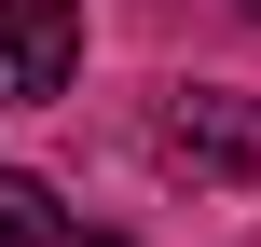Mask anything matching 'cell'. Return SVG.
<instances>
[{
	"label": "cell",
	"mask_w": 261,
	"mask_h": 247,
	"mask_svg": "<svg viewBox=\"0 0 261 247\" xmlns=\"http://www.w3.org/2000/svg\"><path fill=\"white\" fill-rule=\"evenodd\" d=\"M0 247H69V220H55V193H41L28 165H0Z\"/></svg>",
	"instance_id": "3957f363"
},
{
	"label": "cell",
	"mask_w": 261,
	"mask_h": 247,
	"mask_svg": "<svg viewBox=\"0 0 261 247\" xmlns=\"http://www.w3.org/2000/svg\"><path fill=\"white\" fill-rule=\"evenodd\" d=\"M83 69V0H0V110H55Z\"/></svg>",
	"instance_id": "7a4b0ae2"
},
{
	"label": "cell",
	"mask_w": 261,
	"mask_h": 247,
	"mask_svg": "<svg viewBox=\"0 0 261 247\" xmlns=\"http://www.w3.org/2000/svg\"><path fill=\"white\" fill-rule=\"evenodd\" d=\"M151 165L193 179V193H248V179H261V96H234V83H179V96L151 110Z\"/></svg>",
	"instance_id": "6da1fadb"
},
{
	"label": "cell",
	"mask_w": 261,
	"mask_h": 247,
	"mask_svg": "<svg viewBox=\"0 0 261 247\" xmlns=\"http://www.w3.org/2000/svg\"><path fill=\"white\" fill-rule=\"evenodd\" d=\"M234 14H248V28H261V0H234Z\"/></svg>",
	"instance_id": "277c9868"
}]
</instances>
